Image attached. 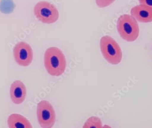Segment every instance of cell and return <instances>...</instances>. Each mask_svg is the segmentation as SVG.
Returning <instances> with one entry per match:
<instances>
[{"label":"cell","instance_id":"1","mask_svg":"<svg viewBox=\"0 0 152 128\" xmlns=\"http://www.w3.org/2000/svg\"><path fill=\"white\" fill-rule=\"evenodd\" d=\"M44 65L52 76L61 75L66 69V59L63 52L57 47H50L44 53Z\"/></svg>","mask_w":152,"mask_h":128},{"label":"cell","instance_id":"2","mask_svg":"<svg viewBox=\"0 0 152 128\" xmlns=\"http://www.w3.org/2000/svg\"><path fill=\"white\" fill-rule=\"evenodd\" d=\"M117 29L120 36L126 41L132 42L139 37V25L136 20L131 15H121L117 21Z\"/></svg>","mask_w":152,"mask_h":128},{"label":"cell","instance_id":"3","mask_svg":"<svg viewBox=\"0 0 152 128\" xmlns=\"http://www.w3.org/2000/svg\"><path fill=\"white\" fill-rule=\"evenodd\" d=\"M100 47L102 53L108 63L113 65L120 64L123 54L118 43L111 37H102L100 39Z\"/></svg>","mask_w":152,"mask_h":128},{"label":"cell","instance_id":"4","mask_svg":"<svg viewBox=\"0 0 152 128\" xmlns=\"http://www.w3.org/2000/svg\"><path fill=\"white\" fill-rule=\"evenodd\" d=\"M34 14L36 18L45 24L54 23L59 18V12L52 3L42 1L37 3L34 7Z\"/></svg>","mask_w":152,"mask_h":128},{"label":"cell","instance_id":"5","mask_svg":"<svg viewBox=\"0 0 152 128\" xmlns=\"http://www.w3.org/2000/svg\"><path fill=\"white\" fill-rule=\"evenodd\" d=\"M37 115L42 128H52L56 122V113L52 105L47 100L40 101L37 106Z\"/></svg>","mask_w":152,"mask_h":128},{"label":"cell","instance_id":"6","mask_svg":"<svg viewBox=\"0 0 152 128\" xmlns=\"http://www.w3.org/2000/svg\"><path fill=\"white\" fill-rule=\"evenodd\" d=\"M13 56L19 65L28 66L33 60V51L29 44L24 42H20L14 48Z\"/></svg>","mask_w":152,"mask_h":128},{"label":"cell","instance_id":"7","mask_svg":"<svg viewBox=\"0 0 152 128\" xmlns=\"http://www.w3.org/2000/svg\"><path fill=\"white\" fill-rule=\"evenodd\" d=\"M10 95L14 104H22L26 98V89L25 85L20 80L13 82L10 87Z\"/></svg>","mask_w":152,"mask_h":128},{"label":"cell","instance_id":"8","mask_svg":"<svg viewBox=\"0 0 152 128\" xmlns=\"http://www.w3.org/2000/svg\"><path fill=\"white\" fill-rule=\"evenodd\" d=\"M130 13L131 16L138 22L142 23L152 22V8L146 5H137L131 9Z\"/></svg>","mask_w":152,"mask_h":128},{"label":"cell","instance_id":"9","mask_svg":"<svg viewBox=\"0 0 152 128\" xmlns=\"http://www.w3.org/2000/svg\"><path fill=\"white\" fill-rule=\"evenodd\" d=\"M8 127L10 128H31L32 126L26 118L20 114H11L7 120Z\"/></svg>","mask_w":152,"mask_h":128},{"label":"cell","instance_id":"10","mask_svg":"<svg viewBox=\"0 0 152 128\" xmlns=\"http://www.w3.org/2000/svg\"><path fill=\"white\" fill-rule=\"evenodd\" d=\"M83 128H102V123L99 118L96 116L91 117L87 119Z\"/></svg>","mask_w":152,"mask_h":128},{"label":"cell","instance_id":"11","mask_svg":"<svg viewBox=\"0 0 152 128\" xmlns=\"http://www.w3.org/2000/svg\"><path fill=\"white\" fill-rule=\"evenodd\" d=\"M0 9L2 12L6 14L10 13L14 9V4L12 0H2Z\"/></svg>","mask_w":152,"mask_h":128},{"label":"cell","instance_id":"12","mask_svg":"<svg viewBox=\"0 0 152 128\" xmlns=\"http://www.w3.org/2000/svg\"><path fill=\"white\" fill-rule=\"evenodd\" d=\"M115 0H95L96 5L100 8H104L112 4Z\"/></svg>","mask_w":152,"mask_h":128},{"label":"cell","instance_id":"13","mask_svg":"<svg viewBox=\"0 0 152 128\" xmlns=\"http://www.w3.org/2000/svg\"><path fill=\"white\" fill-rule=\"evenodd\" d=\"M140 4L146 5L152 8V0H139Z\"/></svg>","mask_w":152,"mask_h":128}]
</instances>
